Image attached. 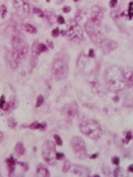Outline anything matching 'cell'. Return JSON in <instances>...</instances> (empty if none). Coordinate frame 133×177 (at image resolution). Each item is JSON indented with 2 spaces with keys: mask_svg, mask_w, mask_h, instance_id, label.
Listing matches in <instances>:
<instances>
[{
  "mask_svg": "<svg viewBox=\"0 0 133 177\" xmlns=\"http://www.w3.org/2000/svg\"><path fill=\"white\" fill-rule=\"evenodd\" d=\"M106 86L111 92L117 93L126 87V81L123 76V72L117 67H110L106 72Z\"/></svg>",
  "mask_w": 133,
  "mask_h": 177,
  "instance_id": "obj_1",
  "label": "cell"
},
{
  "mask_svg": "<svg viewBox=\"0 0 133 177\" xmlns=\"http://www.w3.org/2000/svg\"><path fill=\"white\" fill-rule=\"evenodd\" d=\"M80 131L86 136L96 140L102 136L103 134V130L101 125H100L96 121L93 119H88L85 120L83 122L80 123Z\"/></svg>",
  "mask_w": 133,
  "mask_h": 177,
  "instance_id": "obj_2",
  "label": "cell"
},
{
  "mask_svg": "<svg viewBox=\"0 0 133 177\" xmlns=\"http://www.w3.org/2000/svg\"><path fill=\"white\" fill-rule=\"evenodd\" d=\"M12 44V53L15 56L18 61L25 58V56L28 54V45L25 40L22 38L21 35H13L11 39Z\"/></svg>",
  "mask_w": 133,
  "mask_h": 177,
  "instance_id": "obj_3",
  "label": "cell"
},
{
  "mask_svg": "<svg viewBox=\"0 0 133 177\" xmlns=\"http://www.w3.org/2000/svg\"><path fill=\"white\" fill-rule=\"evenodd\" d=\"M52 72L58 80H63L69 74V63L65 57L56 58L52 64Z\"/></svg>",
  "mask_w": 133,
  "mask_h": 177,
  "instance_id": "obj_4",
  "label": "cell"
},
{
  "mask_svg": "<svg viewBox=\"0 0 133 177\" xmlns=\"http://www.w3.org/2000/svg\"><path fill=\"white\" fill-rule=\"evenodd\" d=\"M85 31H86V32L90 35V37H91L93 40L98 41L101 39L103 36L101 21L93 20V19H90V20L85 23Z\"/></svg>",
  "mask_w": 133,
  "mask_h": 177,
  "instance_id": "obj_5",
  "label": "cell"
},
{
  "mask_svg": "<svg viewBox=\"0 0 133 177\" xmlns=\"http://www.w3.org/2000/svg\"><path fill=\"white\" fill-rule=\"evenodd\" d=\"M42 155L44 160L47 162L48 164H55L56 160V147L55 144L47 140L44 145H43V149H42Z\"/></svg>",
  "mask_w": 133,
  "mask_h": 177,
  "instance_id": "obj_6",
  "label": "cell"
},
{
  "mask_svg": "<svg viewBox=\"0 0 133 177\" xmlns=\"http://www.w3.org/2000/svg\"><path fill=\"white\" fill-rule=\"evenodd\" d=\"M71 147L79 159H84L87 156L86 153V146H85L84 140L80 136H74L70 140Z\"/></svg>",
  "mask_w": 133,
  "mask_h": 177,
  "instance_id": "obj_7",
  "label": "cell"
},
{
  "mask_svg": "<svg viewBox=\"0 0 133 177\" xmlns=\"http://www.w3.org/2000/svg\"><path fill=\"white\" fill-rule=\"evenodd\" d=\"M69 38L75 42H80L83 39V29L78 23H73L69 28L66 32Z\"/></svg>",
  "mask_w": 133,
  "mask_h": 177,
  "instance_id": "obj_8",
  "label": "cell"
},
{
  "mask_svg": "<svg viewBox=\"0 0 133 177\" xmlns=\"http://www.w3.org/2000/svg\"><path fill=\"white\" fill-rule=\"evenodd\" d=\"M13 6L15 10L21 15H27L30 13V5L26 0H13Z\"/></svg>",
  "mask_w": 133,
  "mask_h": 177,
  "instance_id": "obj_9",
  "label": "cell"
},
{
  "mask_svg": "<svg viewBox=\"0 0 133 177\" xmlns=\"http://www.w3.org/2000/svg\"><path fill=\"white\" fill-rule=\"evenodd\" d=\"M79 112L78 106L75 102L66 104L63 109V114L68 119H74Z\"/></svg>",
  "mask_w": 133,
  "mask_h": 177,
  "instance_id": "obj_10",
  "label": "cell"
},
{
  "mask_svg": "<svg viewBox=\"0 0 133 177\" xmlns=\"http://www.w3.org/2000/svg\"><path fill=\"white\" fill-rule=\"evenodd\" d=\"M117 43L116 41L111 40V39H103L100 43V48H101L102 51L104 53L108 54L112 52L117 48Z\"/></svg>",
  "mask_w": 133,
  "mask_h": 177,
  "instance_id": "obj_11",
  "label": "cell"
},
{
  "mask_svg": "<svg viewBox=\"0 0 133 177\" xmlns=\"http://www.w3.org/2000/svg\"><path fill=\"white\" fill-rule=\"evenodd\" d=\"M104 18V10L99 6H93L92 8V16L91 19L95 21H102Z\"/></svg>",
  "mask_w": 133,
  "mask_h": 177,
  "instance_id": "obj_12",
  "label": "cell"
},
{
  "mask_svg": "<svg viewBox=\"0 0 133 177\" xmlns=\"http://www.w3.org/2000/svg\"><path fill=\"white\" fill-rule=\"evenodd\" d=\"M73 174L79 176H89L90 170L89 168L82 165H74L73 167Z\"/></svg>",
  "mask_w": 133,
  "mask_h": 177,
  "instance_id": "obj_13",
  "label": "cell"
},
{
  "mask_svg": "<svg viewBox=\"0 0 133 177\" xmlns=\"http://www.w3.org/2000/svg\"><path fill=\"white\" fill-rule=\"evenodd\" d=\"M36 174H37V176H40V177L50 176V173H49L48 169H47V167L43 163H40L39 165H38L37 169H36Z\"/></svg>",
  "mask_w": 133,
  "mask_h": 177,
  "instance_id": "obj_14",
  "label": "cell"
},
{
  "mask_svg": "<svg viewBox=\"0 0 133 177\" xmlns=\"http://www.w3.org/2000/svg\"><path fill=\"white\" fill-rule=\"evenodd\" d=\"M123 72V76L126 81V83L128 85H133V71L130 70H126Z\"/></svg>",
  "mask_w": 133,
  "mask_h": 177,
  "instance_id": "obj_15",
  "label": "cell"
},
{
  "mask_svg": "<svg viewBox=\"0 0 133 177\" xmlns=\"http://www.w3.org/2000/svg\"><path fill=\"white\" fill-rule=\"evenodd\" d=\"M7 164L8 167V170H9V175H11L12 173L15 170V166H16V160H14L13 157H10L9 159L7 160Z\"/></svg>",
  "mask_w": 133,
  "mask_h": 177,
  "instance_id": "obj_16",
  "label": "cell"
},
{
  "mask_svg": "<svg viewBox=\"0 0 133 177\" xmlns=\"http://www.w3.org/2000/svg\"><path fill=\"white\" fill-rule=\"evenodd\" d=\"M15 152L18 156H22L24 155L25 153V147H24V145H23V143L21 142H19L17 143V145L15 146Z\"/></svg>",
  "mask_w": 133,
  "mask_h": 177,
  "instance_id": "obj_17",
  "label": "cell"
},
{
  "mask_svg": "<svg viewBox=\"0 0 133 177\" xmlns=\"http://www.w3.org/2000/svg\"><path fill=\"white\" fill-rule=\"evenodd\" d=\"M39 45H40V43H37V42H34V44L32 45V55L33 58H37L38 56L41 54Z\"/></svg>",
  "mask_w": 133,
  "mask_h": 177,
  "instance_id": "obj_18",
  "label": "cell"
},
{
  "mask_svg": "<svg viewBox=\"0 0 133 177\" xmlns=\"http://www.w3.org/2000/svg\"><path fill=\"white\" fill-rule=\"evenodd\" d=\"M30 128L31 129H40V130H45L46 128V124L45 123H37V122H34V123H32L31 125H30Z\"/></svg>",
  "mask_w": 133,
  "mask_h": 177,
  "instance_id": "obj_19",
  "label": "cell"
},
{
  "mask_svg": "<svg viewBox=\"0 0 133 177\" xmlns=\"http://www.w3.org/2000/svg\"><path fill=\"white\" fill-rule=\"evenodd\" d=\"M24 30L27 32H30V34H35L36 32V28L32 24H29V23L24 25Z\"/></svg>",
  "mask_w": 133,
  "mask_h": 177,
  "instance_id": "obj_20",
  "label": "cell"
},
{
  "mask_svg": "<svg viewBox=\"0 0 133 177\" xmlns=\"http://www.w3.org/2000/svg\"><path fill=\"white\" fill-rule=\"evenodd\" d=\"M124 171H123L121 168H117L115 170V171H114V176L115 177H122L124 176Z\"/></svg>",
  "mask_w": 133,
  "mask_h": 177,
  "instance_id": "obj_21",
  "label": "cell"
},
{
  "mask_svg": "<svg viewBox=\"0 0 133 177\" xmlns=\"http://www.w3.org/2000/svg\"><path fill=\"white\" fill-rule=\"evenodd\" d=\"M8 125L10 128H12V129H14V128H16V126H17V122L15 121V119H13V118H9L8 120Z\"/></svg>",
  "mask_w": 133,
  "mask_h": 177,
  "instance_id": "obj_22",
  "label": "cell"
},
{
  "mask_svg": "<svg viewBox=\"0 0 133 177\" xmlns=\"http://www.w3.org/2000/svg\"><path fill=\"white\" fill-rule=\"evenodd\" d=\"M71 168V163H70V161L69 160H66L65 161V163L63 165V173H66V171H69Z\"/></svg>",
  "mask_w": 133,
  "mask_h": 177,
  "instance_id": "obj_23",
  "label": "cell"
},
{
  "mask_svg": "<svg viewBox=\"0 0 133 177\" xmlns=\"http://www.w3.org/2000/svg\"><path fill=\"white\" fill-rule=\"evenodd\" d=\"M44 101H45V99H44V96H38V97H37V100H36V107H41L43 104H44Z\"/></svg>",
  "mask_w": 133,
  "mask_h": 177,
  "instance_id": "obj_24",
  "label": "cell"
},
{
  "mask_svg": "<svg viewBox=\"0 0 133 177\" xmlns=\"http://www.w3.org/2000/svg\"><path fill=\"white\" fill-rule=\"evenodd\" d=\"M33 12H34L35 14H37V15L39 16V17H41V18L45 17V13H44V11H43V10H41L40 8H33Z\"/></svg>",
  "mask_w": 133,
  "mask_h": 177,
  "instance_id": "obj_25",
  "label": "cell"
},
{
  "mask_svg": "<svg viewBox=\"0 0 133 177\" xmlns=\"http://www.w3.org/2000/svg\"><path fill=\"white\" fill-rule=\"evenodd\" d=\"M7 8H6V6H5V5H1V6H0V14H1V16L4 18L5 16H6V14H7Z\"/></svg>",
  "mask_w": 133,
  "mask_h": 177,
  "instance_id": "obj_26",
  "label": "cell"
},
{
  "mask_svg": "<svg viewBox=\"0 0 133 177\" xmlns=\"http://www.w3.org/2000/svg\"><path fill=\"white\" fill-rule=\"evenodd\" d=\"M129 16H130V19H133V2L130 3V6H129Z\"/></svg>",
  "mask_w": 133,
  "mask_h": 177,
  "instance_id": "obj_27",
  "label": "cell"
},
{
  "mask_svg": "<svg viewBox=\"0 0 133 177\" xmlns=\"http://www.w3.org/2000/svg\"><path fill=\"white\" fill-rule=\"evenodd\" d=\"M54 139L56 140V143L58 144V146L62 145V139H61V137H60L59 136H58V134H55V136H54Z\"/></svg>",
  "mask_w": 133,
  "mask_h": 177,
  "instance_id": "obj_28",
  "label": "cell"
},
{
  "mask_svg": "<svg viewBox=\"0 0 133 177\" xmlns=\"http://www.w3.org/2000/svg\"><path fill=\"white\" fill-rule=\"evenodd\" d=\"M5 105H7L6 100H5V96H1V97H0V109H3L4 110Z\"/></svg>",
  "mask_w": 133,
  "mask_h": 177,
  "instance_id": "obj_29",
  "label": "cell"
},
{
  "mask_svg": "<svg viewBox=\"0 0 133 177\" xmlns=\"http://www.w3.org/2000/svg\"><path fill=\"white\" fill-rule=\"evenodd\" d=\"M58 35H59V29H58V28H55V29L52 31V36L58 37Z\"/></svg>",
  "mask_w": 133,
  "mask_h": 177,
  "instance_id": "obj_30",
  "label": "cell"
},
{
  "mask_svg": "<svg viewBox=\"0 0 133 177\" xmlns=\"http://www.w3.org/2000/svg\"><path fill=\"white\" fill-rule=\"evenodd\" d=\"M39 46H40V51H41V53H42V52H46V51H47V46H46V45L40 43Z\"/></svg>",
  "mask_w": 133,
  "mask_h": 177,
  "instance_id": "obj_31",
  "label": "cell"
},
{
  "mask_svg": "<svg viewBox=\"0 0 133 177\" xmlns=\"http://www.w3.org/2000/svg\"><path fill=\"white\" fill-rule=\"evenodd\" d=\"M112 162L115 165H118V164H119V158H118V157H113L112 158Z\"/></svg>",
  "mask_w": 133,
  "mask_h": 177,
  "instance_id": "obj_32",
  "label": "cell"
},
{
  "mask_svg": "<svg viewBox=\"0 0 133 177\" xmlns=\"http://www.w3.org/2000/svg\"><path fill=\"white\" fill-rule=\"evenodd\" d=\"M64 159V154L63 153H58L56 152V160H62Z\"/></svg>",
  "mask_w": 133,
  "mask_h": 177,
  "instance_id": "obj_33",
  "label": "cell"
},
{
  "mask_svg": "<svg viewBox=\"0 0 133 177\" xmlns=\"http://www.w3.org/2000/svg\"><path fill=\"white\" fill-rule=\"evenodd\" d=\"M117 2H118V0H111L109 5H110L111 8H116V6L117 5Z\"/></svg>",
  "mask_w": 133,
  "mask_h": 177,
  "instance_id": "obj_34",
  "label": "cell"
},
{
  "mask_svg": "<svg viewBox=\"0 0 133 177\" xmlns=\"http://www.w3.org/2000/svg\"><path fill=\"white\" fill-rule=\"evenodd\" d=\"M132 138V134H131V133L130 132H128L127 134H126V142L128 143L129 142L130 139Z\"/></svg>",
  "mask_w": 133,
  "mask_h": 177,
  "instance_id": "obj_35",
  "label": "cell"
},
{
  "mask_svg": "<svg viewBox=\"0 0 133 177\" xmlns=\"http://www.w3.org/2000/svg\"><path fill=\"white\" fill-rule=\"evenodd\" d=\"M58 21L59 23H61V24L65 23V20H64V18H63L62 16H59V17L58 18Z\"/></svg>",
  "mask_w": 133,
  "mask_h": 177,
  "instance_id": "obj_36",
  "label": "cell"
},
{
  "mask_svg": "<svg viewBox=\"0 0 133 177\" xmlns=\"http://www.w3.org/2000/svg\"><path fill=\"white\" fill-rule=\"evenodd\" d=\"M63 11L64 12H69L70 11V7H64L63 8Z\"/></svg>",
  "mask_w": 133,
  "mask_h": 177,
  "instance_id": "obj_37",
  "label": "cell"
},
{
  "mask_svg": "<svg viewBox=\"0 0 133 177\" xmlns=\"http://www.w3.org/2000/svg\"><path fill=\"white\" fill-rule=\"evenodd\" d=\"M128 171H129L130 173H133V164H131L128 167Z\"/></svg>",
  "mask_w": 133,
  "mask_h": 177,
  "instance_id": "obj_38",
  "label": "cell"
},
{
  "mask_svg": "<svg viewBox=\"0 0 133 177\" xmlns=\"http://www.w3.org/2000/svg\"><path fill=\"white\" fill-rule=\"evenodd\" d=\"M89 57H94V52H93V49L90 50V53H89Z\"/></svg>",
  "mask_w": 133,
  "mask_h": 177,
  "instance_id": "obj_39",
  "label": "cell"
},
{
  "mask_svg": "<svg viewBox=\"0 0 133 177\" xmlns=\"http://www.w3.org/2000/svg\"><path fill=\"white\" fill-rule=\"evenodd\" d=\"M3 139H4V134L2 132H0V142L3 141Z\"/></svg>",
  "mask_w": 133,
  "mask_h": 177,
  "instance_id": "obj_40",
  "label": "cell"
},
{
  "mask_svg": "<svg viewBox=\"0 0 133 177\" xmlns=\"http://www.w3.org/2000/svg\"><path fill=\"white\" fill-rule=\"evenodd\" d=\"M98 157V154H93L91 158H92V159H95V158H97Z\"/></svg>",
  "mask_w": 133,
  "mask_h": 177,
  "instance_id": "obj_41",
  "label": "cell"
},
{
  "mask_svg": "<svg viewBox=\"0 0 133 177\" xmlns=\"http://www.w3.org/2000/svg\"><path fill=\"white\" fill-rule=\"evenodd\" d=\"M46 1H49V0H46Z\"/></svg>",
  "mask_w": 133,
  "mask_h": 177,
  "instance_id": "obj_42",
  "label": "cell"
},
{
  "mask_svg": "<svg viewBox=\"0 0 133 177\" xmlns=\"http://www.w3.org/2000/svg\"><path fill=\"white\" fill-rule=\"evenodd\" d=\"M132 138H133V136H132Z\"/></svg>",
  "mask_w": 133,
  "mask_h": 177,
  "instance_id": "obj_43",
  "label": "cell"
}]
</instances>
